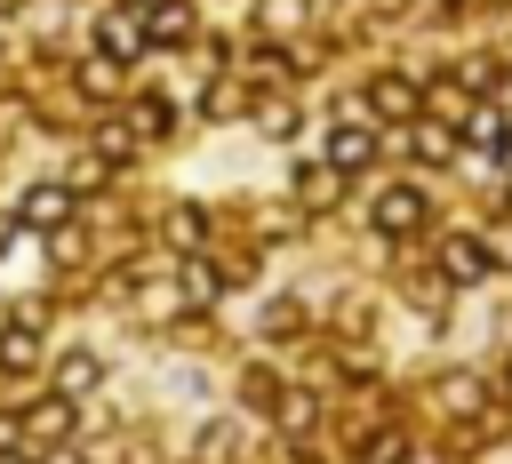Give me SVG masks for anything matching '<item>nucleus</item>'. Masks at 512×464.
Returning a JSON list of instances; mask_svg holds the SVG:
<instances>
[{"instance_id": "f03ea898", "label": "nucleus", "mask_w": 512, "mask_h": 464, "mask_svg": "<svg viewBox=\"0 0 512 464\" xmlns=\"http://www.w3.org/2000/svg\"><path fill=\"white\" fill-rule=\"evenodd\" d=\"M424 224V192H408V184H392V192H376V232H416Z\"/></svg>"}, {"instance_id": "f8f14e48", "label": "nucleus", "mask_w": 512, "mask_h": 464, "mask_svg": "<svg viewBox=\"0 0 512 464\" xmlns=\"http://www.w3.org/2000/svg\"><path fill=\"white\" fill-rule=\"evenodd\" d=\"M416 152H424V160H448L456 136H448V128H416Z\"/></svg>"}, {"instance_id": "20e7f679", "label": "nucleus", "mask_w": 512, "mask_h": 464, "mask_svg": "<svg viewBox=\"0 0 512 464\" xmlns=\"http://www.w3.org/2000/svg\"><path fill=\"white\" fill-rule=\"evenodd\" d=\"M368 160H376V136H368V128H336V136H328V168H336V176H352V168H368Z\"/></svg>"}, {"instance_id": "0eeeda50", "label": "nucleus", "mask_w": 512, "mask_h": 464, "mask_svg": "<svg viewBox=\"0 0 512 464\" xmlns=\"http://www.w3.org/2000/svg\"><path fill=\"white\" fill-rule=\"evenodd\" d=\"M336 184H344L336 168H304V176H296V200H304V208H328V200H336Z\"/></svg>"}, {"instance_id": "6e6552de", "label": "nucleus", "mask_w": 512, "mask_h": 464, "mask_svg": "<svg viewBox=\"0 0 512 464\" xmlns=\"http://www.w3.org/2000/svg\"><path fill=\"white\" fill-rule=\"evenodd\" d=\"M88 384H96V360H88V352H64V360H56V392L72 400V392H88Z\"/></svg>"}, {"instance_id": "7ed1b4c3", "label": "nucleus", "mask_w": 512, "mask_h": 464, "mask_svg": "<svg viewBox=\"0 0 512 464\" xmlns=\"http://www.w3.org/2000/svg\"><path fill=\"white\" fill-rule=\"evenodd\" d=\"M24 224H32V232L72 224V192H64V184H32V192H24Z\"/></svg>"}, {"instance_id": "f257e3e1", "label": "nucleus", "mask_w": 512, "mask_h": 464, "mask_svg": "<svg viewBox=\"0 0 512 464\" xmlns=\"http://www.w3.org/2000/svg\"><path fill=\"white\" fill-rule=\"evenodd\" d=\"M96 40H104V56H112V64H120V56H144V48H152V40H144V16H136V8H112V16L96 24Z\"/></svg>"}, {"instance_id": "9d476101", "label": "nucleus", "mask_w": 512, "mask_h": 464, "mask_svg": "<svg viewBox=\"0 0 512 464\" xmlns=\"http://www.w3.org/2000/svg\"><path fill=\"white\" fill-rule=\"evenodd\" d=\"M376 112L408 120V112H416V88H408V80H376Z\"/></svg>"}, {"instance_id": "ddd939ff", "label": "nucleus", "mask_w": 512, "mask_h": 464, "mask_svg": "<svg viewBox=\"0 0 512 464\" xmlns=\"http://www.w3.org/2000/svg\"><path fill=\"white\" fill-rule=\"evenodd\" d=\"M184 296L208 304V296H216V272H208V264H184Z\"/></svg>"}, {"instance_id": "4468645a", "label": "nucleus", "mask_w": 512, "mask_h": 464, "mask_svg": "<svg viewBox=\"0 0 512 464\" xmlns=\"http://www.w3.org/2000/svg\"><path fill=\"white\" fill-rule=\"evenodd\" d=\"M400 448H408V440H400V432H376V440H368V448H360V456H368V464H400Z\"/></svg>"}, {"instance_id": "dca6fc26", "label": "nucleus", "mask_w": 512, "mask_h": 464, "mask_svg": "<svg viewBox=\"0 0 512 464\" xmlns=\"http://www.w3.org/2000/svg\"><path fill=\"white\" fill-rule=\"evenodd\" d=\"M496 160H504V168H512V128H504V136H496Z\"/></svg>"}, {"instance_id": "423d86ee", "label": "nucleus", "mask_w": 512, "mask_h": 464, "mask_svg": "<svg viewBox=\"0 0 512 464\" xmlns=\"http://www.w3.org/2000/svg\"><path fill=\"white\" fill-rule=\"evenodd\" d=\"M184 32H192V8H184V0H168V8L144 16V40H184Z\"/></svg>"}, {"instance_id": "1a4fd4ad", "label": "nucleus", "mask_w": 512, "mask_h": 464, "mask_svg": "<svg viewBox=\"0 0 512 464\" xmlns=\"http://www.w3.org/2000/svg\"><path fill=\"white\" fill-rule=\"evenodd\" d=\"M32 360H40V336L32 328H8L0 336V368H32Z\"/></svg>"}, {"instance_id": "39448f33", "label": "nucleus", "mask_w": 512, "mask_h": 464, "mask_svg": "<svg viewBox=\"0 0 512 464\" xmlns=\"http://www.w3.org/2000/svg\"><path fill=\"white\" fill-rule=\"evenodd\" d=\"M440 272H448V280H480V272H488V248H480V240H448V248H440Z\"/></svg>"}, {"instance_id": "2eb2a0df", "label": "nucleus", "mask_w": 512, "mask_h": 464, "mask_svg": "<svg viewBox=\"0 0 512 464\" xmlns=\"http://www.w3.org/2000/svg\"><path fill=\"white\" fill-rule=\"evenodd\" d=\"M168 232H176V240L192 248V240H200V208H176V216H168Z\"/></svg>"}, {"instance_id": "9b49d317", "label": "nucleus", "mask_w": 512, "mask_h": 464, "mask_svg": "<svg viewBox=\"0 0 512 464\" xmlns=\"http://www.w3.org/2000/svg\"><path fill=\"white\" fill-rule=\"evenodd\" d=\"M24 424H32V432H72V400L56 392V400H40V408H32Z\"/></svg>"}]
</instances>
